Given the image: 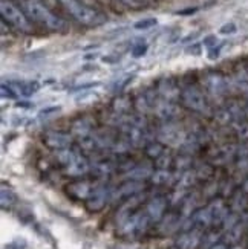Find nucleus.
<instances>
[{
    "label": "nucleus",
    "mask_w": 248,
    "mask_h": 249,
    "mask_svg": "<svg viewBox=\"0 0 248 249\" xmlns=\"http://www.w3.org/2000/svg\"><path fill=\"white\" fill-rule=\"evenodd\" d=\"M23 11L31 20H34L36 23L45 26L49 31H61L64 28V21L54 14L46 5H43L40 0H25Z\"/></svg>",
    "instance_id": "1"
},
{
    "label": "nucleus",
    "mask_w": 248,
    "mask_h": 249,
    "mask_svg": "<svg viewBox=\"0 0 248 249\" xmlns=\"http://www.w3.org/2000/svg\"><path fill=\"white\" fill-rule=\"evenodd\" d=\"M58 2L78 23L84 26H98L106 21L104 14L95 8L88 6L83 0H58Z\"/></svg>",
    "instance_id": "2"
},
{
    "label": "nucleus",
    "mask_w": 248,
    "mask_h": 249,
    "mask_svg": "<svg viewBox=\"0 0 248 249\" xmlns=\"http://www.w3.org/2000/svg\"><path fill=\"white\" fill-rule=\"evenodd\" d=\"M0 14L5 21L9 25H13L16 29L21 32H31L32 26L29 23V17L25 14V11H21L17 5H14L9 0H2L0 3Z\"/></svg>",
    "instance_id": "3"
},
{
    "label": "nucleus",
    "mask_w": 248,
    "mask_h": 249,
    "mask_svg": "<svg viewBox=\"0 0 248 249\" xmlns=\"http://www.w3.org/2000/svg\"><path fill=\"white\" fill-rule=\"evenodd\" d=\"M150 223L152 222H150L146 211H138V213H134L131 217L120 225V232L123 235H129V237L136 235V234H143L149 228Z\"/></svg>",
    "instance_id": "4"
},
{
    "label": "nucleus",
    "mask_w": 248,
    "mask_h": 249,
    "mask_svg": "<svg viewBox=\"0 0 248 249\" xmlns=\"http://www.w3.org/2000/svg\"><path fill=\"white\" fill-rule=\"evenodd\" d=\"M181 103L182 106H186L187 109L193 110V112H198L202 113L207 110V100H206V95H204L198 88H186L184 90L181 92Z\"/></svg>",
    "instance_id": "5"
},
{
    "label": "nucleus",
    "mask_w": 248,
    "mask_h": 249,
    "mask_svg": "<svg viewBox=\"0 0 248 249\" xmlns=\"http://www.w3.org/2000/svg\"><path fill=\"white\" fill-rule=\"evenodd\" d=\"M186 133L182 132L179 127H176L173 123H167L163 128L159 130V139L161 142L169 144V145H176L181 147L186 141Z\"/></svg>",
    "instance_id": "6"
},
{
    "label": "nucleus",
    "mask_w": 248,
    "mask_h": 249,
    "mask_svg": "<svg viewBox=\"0 0 248 249\" xmlns=\"http://www.w3.org/2000/svg\"><path fill=\"white\" fill-rule=\"evenodd\" d=\"M72 141H74L72 135L64 133V132H56V130L46 132L45 136H43V142H45V145L52 148V150H56V151L71 148Z\"/></svg>",
    "instance_id": "7"
},
{
    "label": "nucleus",
    "mask_w": 248,
    "mask_h": 249,
    "mask_svg": "<svg viewBox=\"0 0 248 249\" xmlns=\"http://www.w3.org/2000/svg\"><path fill=\"white\" fill-rule=\"evenodd\" d=\"M202 231L198 228L184 231L176 239V249H196L202 243Z\"/></svg>",
    "instance_id": "8"
},
{
    "label": "nucleus",
    "mask_w": 248,
    "mask_h": 249,
    "mask_svg": "<svg viewBox=\"0 0 248 249\" xmlns=\"http://www.w3.org/2000/svg\"><path fill=\"white\" fill-rule=\"evenodd\" d=\"M123 138L132 147H143V145L146 147L149 144L146 139V128H143V127L124 124L123 125Z\"/></svg>",
    "instance_id": "9"
},
{
    "label": "nucleus",
    "mask_w": 248,
    "mask_h": 249,
    "mask_svg": "<svg viewBox=\"0 0 248 249\" xmlns=\"http://www.w3.org/2000/svg\"><path fill=\"white\" fill-rule=\"evenodd\" d=\"M109 197H112V191H109V188L106 185L94 187V191L91 194V197L86 200V205H88V208L91 211H100Z\"/></svg>",
    "instance_id": "10"
},
{
    "label": "nucleus",
    "mask_w": 248,
    "mask_h": 249,
    "mask_svg": "<svg viewBox=\"0 0 248 249\" xmlns=\"http://www.w3.org/2000/svg\"><path fill=\"white\" fill-rule=\"evenodd\" d=\"M167 208V199L166 197H155L146 205V214L149 215V219L152 223L161 222L164 217V213Z\"/></svg>",
    "instance_id": "11"
},
{
    "label": "nucleus",
    "mask_w": 248,
    "mask_h": 249,
    "mask_svg": "<svg viewBox=\"0 0 248 249\" xmlns=\"http://www.w3.org/2000/svg\"><path fill=\"white\" fill-rule=\"evenodd\" d=\"M143 188H144L143 182H138V180H126L120 188L112 193L111 200L123 199V197L129 199V197H132V196H136V194H139V193L143 191Z\"/></svg>",
    "instance_id": "12"
},
{
    "label": "nucleus",
    "mask_w": 248,
    "mask_h": 249,
    "mask_svg": "<svg viewBox=\"0 0 248 249\" xmlns=\"http://www.w3.org/2000/svg\"><path fill=\"white\" fill-rule=\"evenodd\" d=\"M89 170H91V165H89L88 159L80 155L71 165L64 167V175H68L71 178H81L84 175H88Z\"/></svg>",
    "instance_id": "13"
},
{
    "label": "nucleus",
    "mask_w": 248,
    "mask_h": 249,
    "mask_svg": "<svg viewBox=\"0 0 248 249\" xmlns=\"http://www.w3.org/2000/svg\"><path fill=\"white\" fill-rule=\"evenodd\" d=\"M92 191H94V187L88 180H77V182H72L68 185V193L72 194V196L77 197V199L88 200L91 197Z\"/></svg>",
    "instance_id": "14"
},
{
    "label": "nucleus",
    "mask_w": 248,
    "mask_h": 249,
    "mask_svg": "<svg viewBox=\"0 0 248 249\" xmlns=\"http://www.w3.org/2000/svg\"><path fill=\"white\" fill-rule=\"evenodd\" d=\"M191 220H193V226L201 230V231L213 226V215H211V211L209 207L198 210L195 214L191 215Z\"/></svg>",
    "instance_id": "15"
},
{
    "label": "nucleus",
    "mask_w": 248,
    "mask_h": 249,
    "mask_svg": "<svg viewBox=\"0 0 248 249\" xmlns=\"http://www.w3.org/2000/svg\"><path fill=\"white\" fill-rule=\"evenodd\" d=\"M209 208L213 215V225H224L225 219L229 217V208L225 207V203L221 199H214Z\"/></svg>",
    "instance_id": "16"
},
{
    "label": "nucleus",
    "mask_w": 248,
    "mask_h": 249,
    "mask_svg": "<svg viewBox=\"0 0 248 249\" xmlns=\"http://www.w3.org/2000/svg\"><path fill=\"white\" fill-rule=\"evenodd\" d=\"M94 124L88 118H80V120L74 121L72 124V133L74 136H77V139L86 138V136H92L94 135Z\"/></svg>",
    "instance_id": "17"
},
{
    "label": "nucleus",
    "mask_w": 248,
    "mask_h": 249,
    "mask_svg": "<svg viewBox=\"0 0 248 249\" xmlns=\"http://www.w3.org/2000/svg\"><path fill=\"white\" fill-rule=\"evenodd\" d=\"M155 112H156V115L161 118V120H164V121H172L173 118L178 116L179 109H178V107H176L175 104H172V101H163V103L156 104Z\"/></svg>",
    "instance_id": "18"
},
{
    "label": "nucleus",
    "mask_w": 248,
    "mask_h": 249,
    "mask_svg": "<svg viewBox=\"0 0 248 249\" xmlns=\"http://www.w3.org/2000/svg\"><path fill=\"white\" fill-rule=\"evenodd\" d=\"M206 88L213 95H222L225 92V81L222 75L219 73H210L206 77Z\"/></svg>",
    "instance_id": "19"
},
{
    "label": "nucleus",
    "mask_w": 248,
    "mask_h": 249,
    "mask_svg": "<svg viewBox=\"0 0 248 249\" xmlns=\"http://www.w3.org/2000/svg\"><path fill=\"white\" fill-rule=\"evenodd\" d=\"M153 175V170L150 168L149 165H135L132 170H129L126 173V179L127 180H138L143 182L146 179H150Z\"/></svg>",
    "instance_id": "20"
},
{
    "label": "nucleus",
    "mask_w": 248,
    "mask_h": 249,
    "mask_svg": "<svg viewBox=\"0 0 248 249\" xmlns=\"http://www.w3.org/2000/svg\"><path fill=\"white\" fill-rule=\"evenodd\" d=\"M16 93H20L23 96H31L32 93H36L40 89V84L37 81H25V83H16L11 86Z\"/></svg>",
    "instance_id": "21"
},
{
    "label": "nucleus",
    "mask_w": 248,
    "mask_h": 249,
    "mask_svg": "<svg viewBox=\"0 0 248 249\" xmlns=\"http://www.w3.org/2000/svg\"><path fill=\"white\" fill-rule=\"evenodd\" d=\"M159 92H161V95H163L164 98H166V101H173V100H176V98H181V92L175 88V84L172 83V81H169V80H166V81L161 83V86H159Z\"/></svg>",
    "instance_id": "22"
},
{
    "label": "nucleus",
    "mask_w": 248,
    "mask_h": 249,
    "mask_svg": "<svg viewBox=\"0 0 248 249\" xmlns=\"http://www.w3.org/2000/svg\"><path fill=\"white\" fill-rule=\"evenodd\" d=\"M78 156L80 155L77 153V151H74L72 148H64V150L56 151V159H57V162H58L60 165H63V168L71 165L72 162L77 159Z\"/></svg>",
    "instance_id": "23"
},
{
    "label": "nucleus",
    "mask_w": 248,
    "mask_h": 249,
    "mask_svg": "<svg viewBox=\"0 0 248 249\" xmlns=\"http://www.w3.org/2000/svg\"><path fill=\"white\" fill-rule=\"evenodd\" d=\"M196 179H198L196 171H193V170L182 171V175L179 176V180H178V188L179 190H187L196 182Z\"/></svg>",
    "instance_id": "24"
},
{
    "label": "nucleus",
    "mask_w": 248,
    "mask_h": 249,
    "mask_svg": "<svg viewBox=\"0 0 248 249\" xmlns=\"http://www.w3.org/2000/svg\"><path fill=\"white\" fill-rule=\"evenodd\" d=\"M114 170H115V167H114L112 162H109V160H100V162H96V164L92 165V171L95 173L96 176H100V178L109 176Z\"/></svg>",
    "instance_id": "25"
},
{
    "label": "nucleus",
    "mask_w": 248,
    "mask_h": 249,
    "mask_svg": "<svg viewBox=\"0 0 248 249\" xmlns=\"http://www.w3.org/2000/svg\"><path fill=\"white\" fill-rule=\"evenodd\" d=\"M172 179H173V175L169 171V170H156L153 171L152 178H150V180H152V183H155V185H167V183L172 182Z\"/></svg>",
    "instance_id": "26"
},
{
    "label": "nucleus",
    "mask_w": 248,
    "mask_h": 249,
    "mask_svg": "<svg viewBox=\"0 0 248 249\" xmlns=\"http://www.w3.org/2000/svg\"><path fill=\"white\" fill-rule=\"evenodd\" d=\"M166 151V147L164 144L158 142V141H150V142L146 145V155L152 159H158L161 155H163Z\"/></svg>",
    "instance_id": "27"
},
{
    "label": "nucleus",
    "mask_w": 248,
    "mask_h": 249,
    "mask_svg": "<svg viewBox=\"0 0 248 249\" xmlns=\"http://www.w3.org/2000/svg\"><path fill=\"white\" fill-rule=\"evenodd\" d=\"M16 200H17L16 193H14L13 190L2 187V191H0V203H2V207H3V208L13 207V205L16 203Z\"/></svg>",
    "instance_id": "28"
},
{
    "label": "nucleus",
    "mask_w": 248,
    "mask_h": 249,
    "mask_svg": "<svg viewBox=\"0 0 248 249\" xmlns=\"http://www.w3.org/2000/svg\"><path fill=\"white\" fill-rule=\"evenodd\" d=\"M155 164H156V170H169L172 164H173V158H172L170 153L164 151L158 159H155Z\"/></svg>",
    "instance_id": "29"
},
{
    "label": "nucleus",
    "mask_w": 248,
    "mask_h": 249,
    "mask_svg": "<svg viewBox=\"0 0 248 249\" xmlns=\"http://www.w3.org/2000/svg\"><path fill=\"white\" fill-rule=\"evenodd\" d=\"M156 23H158V20H156V18H153V17H147V18H143V20L135 21L134 28H135L136 31H146V29H150V28L156 26Z\"/></svg>",
    "instance_id": "30"
},
{
    "label": "nucleus",
    "mask_w": 248,
    "mask_h": 249,
    "mask_svg": "<svg viewBox=\"0 0 248 249\" xmlns=\"http://www.w3.org/2000/svg\"><path fill=\"white\" fill-rule=\"evenodd\" d=\"M219 234L218 232H209L207 235L202 237V243H201V248L202 249H210L213 248L214 245L218 243V239H219Z\"/></svg>",
    "instance_id": "31"
},
{
    "label": "nucleus",
    "mask_w": 248,
    "mask_h": 249,
    "mask_svg": "<svg viewBox=\"0 0 248 249\" xmlns=\"http://www.w3.org/2000/svg\"><path fill=\"white\" fill-rule=\"evenodd\" d=\"M114 110H115L116 113H120V115L127 113L129 110H131V103H129L126 98H118V100L114 103Z\"/></svg>",
    "instance_id": "32"
},
{
    "label": "nucleus",
    "mask_w": 248,
    "mask_h": 249,
    "mask_svg": "<svg viewBox=\"0 0 248 249\" xmlns=\"http://www.w3.org/2000/svg\"><path fill=\"white\" fill-rule=\"evenodd\" d=\"M241 235H242V226L238 223L236 226H233L231 230H229V232H227V242H231V243L238 242Z\"/></svg>",
    "instance_id": "33"
},
{
    "label": "nucleus",
    "mask_w": 248,
    "mask_h": 249,
    "mask_svg": "<svg viewBox=\"0 0 248 249\" xmlns=\"http://www.w3.org/2000/svg\"><path fill=\"white\" fill-rule=\"evenodd\" d=\"M120 2L132 9H141L150 3V0H120Z\"/></svg>",
    "instance_id": "34"
},
{
    "label": "nucleus",
    "mask_w": 248,
    "mask_h": 249,
    "mask_svg": "<svg viewBox=\"0 0 248 249\" xmlns=\"http://www.w3.org/2000/svg\"><path fill=\"white\" fill-rule=\"evenodd\" d=\"M147 49H149V46L146 45V43H138V45H135V46L132 48V57L139 58V57L146 55Z\"/></svg>",
    "instance_id": "35"
},
{
    "label": "nucleus",
    "mask_w": 248,
    "mask_h": 249,
    "mask_svg": "<svg viewBox=\"0 0 248 249\" xmlns=\"http://www.w3.org/2000/svg\"><path fill=\"white\" fill-rule=\"evenodd\" d=\"M238 31V26H236L234 23H225V25H222L221 26V29H219V34H222V36H231V34H234V32Z\"/></svg>",
    "instance_id": "36"
},
{
    "label": "nucleus",
    "mask_w": 248,
    "mask_h": 249,
    "mask_svg": "<svg viewBox=\"0 0 248 249\" xmlns=\"http://www.w3.org/2000/svg\"><path fill=\"white\" fill-rule=\"evenodd\" d=\"M191 167V158L189 155H182L179 159H178V168H182V170H190Z\"/></svg>",
    "instance_id": "37"
},
{
    "label": "nucleus",
    "mask_w": 248,
    "mask_h": 249,
    "mask_svg": "<svg viewBox=\"0 0 248 249\" xmlns=\"http://www.w3.org/2000/svg\"><path fill=\"white\" fill-rule=\"evenodd\" d=\"M2 96L3 98H16L17 96V93H16V90L11 88V86H6V84H2Z\"/></svg>",
    "instance_id": "38"
},
{
    "label": "nucleus",
    "mask_w": 248,
    "mask_h": 249,
    "mask_svg": "<svg viewBox=\"0 0 248 249\" xmlns=\"http://www.w3.org/2000/svg\"><path fill=\"white\" fill-rule=\"evenodd\" d=\"M210 249H227V245L225 243H216L213 248H210Z\"/></svg>",
    "instance_id": "39"
},
{
    "label": "nucleus",
    "mask_w": 248,
    "mask_h": 249,
    "mask_svg": "<svg viewBox=\"0 0 248 249\" xmlns=\"http://www.w3.org/2000/svg\"><path fill=\"white\" fill-rule=\"evenodd\" d=\"M196 9H187V11H178V14H193Z\"/></svg>",
    "instance_id": "40"
},
{
    "label": "nucleus",
    "mask_w": 248,
    "mask_h": 249,
    "mask_svg": "<svg viewBox=\"0 0 248 249\" xmlns=\"http://www.w3.org/2000/svg\"><path fill=\"white\" fill-rule=\"evenodd\" d=\"M231 249H244V248H242L241 245H236V246H233Z\"/></svg>",
    "instance_id": "41"
}]
</instances>
